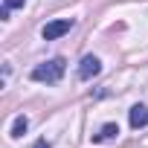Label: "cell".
I'll use <instances>...</instances> for the list:
<instances>
[{"instance_id": "cell-1", "label": "cell", "mask_w": 148, "mask_h": 148, "mask_svg": "<svg viewBox=\"0 0 148 148\" xmlns=\"http://www.w3.org/2000/svg\"><path fill=\"white\" fill-rule=\"evenodd\" d=\"M61 76H64V58L44 61V64H38V67L32 70V79H35V82H47V84L61 82Z\"/></svg>"}, {"instance_id": "cell-4", "label": "cell", "mask_w": 148, "mask_h": 148, "mask_svg": "<svg viewBox=\"0 0 148 148\" xmlns=\"http://www.w3.org/2000/svg\"><path fill=\"white\" fill-rule=\"evenodd\" d=\"M128 119H131V128H134V131L145 128V125H148V108H145V105H134L131 113H128Z\"/></svg>"}, {"instance_id": "cell-7", "label": "cell", "mask_w": 148, "mask_h": 148, "mask_svg": "<svg viewBox=\"0 0 148 148\" xmlns=\"http://www.w3.org/2000/svg\"><path fill=\"white\" fill-rule=\"evenodd\" d=\"M23 3H26V0H3L6 9H18V6H23Z\"/></svg>"}, {"instance_id": "cell-3", "label": "cell", "mask_w": 148, "mask_h": 148, "mask_svg": "<svg viewBox=\"0 0 148 148\" xmlns=\"http://www.w3.org/2000/svg\"><path fill=\"white\" fill-rule=\"evenodd\" d=\"M99 70H102V61L96 58V55H84L82 58V64H79V79H93V76H99Z\"/></svg>"}, {"instance_id": "cell-2", "label": "cell", "mask_w": 148, "mask_h": 148, "mask_svg": "<svg viewBox=\"0 0 148 148\" xmlns=\"http://www.w3.org/2000/svg\"><path fill=\"white\" fill-rule=\"evenodd\" d=\"M73 29V21H52V23H47L44 29H41V35H44V41H55V38H61L64 32H70Z\"/></svg>"}, {"instance_id": "cell-5", "label": "cell", "mask_w": 148, "mask_h": 148, "mask_svg": "<svg viewBox=\"0 0 148 148\" xmlns=\"http://www.w3.org/2000/svg\"><path fill=\"white\" fill-rule=\"evenodd\" d=\"M26 128H29V122H26V116H18V119L12 122V131H9V136H12V139H21V136L26 134Z\"/></svg>"}, {"instance_id": "cell-6", "label": "cell", "mask_w": 148, "mask_h": 148, "mask_svg": "<svg viewBox=\"0 0 148 148\" xmlns=\"http://www.w3.org/2000/svg\"><path fill=\"white\" fill-rule=\"evenodd\" d=\"M116 134H119V125H116V122H108V125H105V128H102V131L93 136V142H102V139H113Z\"/></svg>"}, {"instance_id": "cell-8", "label": "cell", "mask_w": 148, "mask_h": 148, "mask_svg": "<svg viewBox=\"0 0 148 148\" xmlns=\"http://www.w3.org/2000/svg\"><path fill=\"white\" fill-rule=\"evenodd\" d=\"M32 148H49V142H47V139H38V142H35Z\"/></svg>"}]
</instances>
